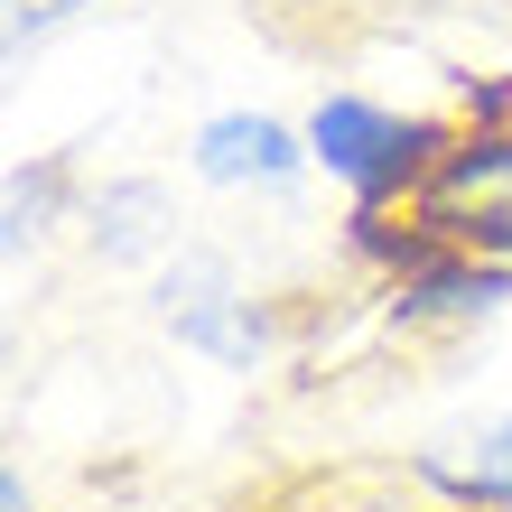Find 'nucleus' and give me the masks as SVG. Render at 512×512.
Returning <instances> with one entry per match:
<instances>
[{"label": "nucleus", "instance_id": "1a4fd4ad", "mask_svg": "<svg viewBox=\"0 0 512 512\" xmlns=\"http://www.w3.org/2000/svg\"><path fill=\"white\" fill-rule=\"evenodd\" d=\"M457 122L466 131H512V66L503 75H457Z\"/></svg>", "mask_w": 512, "mask_h": 512}, {"label": "nucleus", "instance_id": "0eeeda50", "mask_svg": "<svg viewBox=\"0 0 512 512\" xmlns=\"http://www.w3.org/2000/svg\"><path fill=\"white\" fill-rule=\"evenodd\" d=\"M429 485L447 494V503H466V512H512V410L503 419H475L466 438H447V447H429Z\"/></svg>", "mask_w": 512, "mask_h": 512}, {"label": "nucleus", "instance_id": "f257e3e1", "mask_svg": "<svg viewBox=\"0 0 512 512\" xmlns=\"http://www.w3.org/2000/svg\"><path fill=\"white\" fill-rule=\"evenodd\" d=\"M308 159L317 177H336L345 205H364V215H391V205L419 196V177L438 168V149L457 140V112H391L373 94H354V84H336V94L308 103Z\"/></svg>", "mask_w": 512, "mask_h": 512}, {"label": "nucleus", "instance_id": "7ed1b4c3", "mask_svg": "<svg viewBox=\"0 0 512 512\" xmlns=\"http://www.w3.org/2000/svg\"><path fill=\"white\" fill-rule=\"evenodd\" d=\"M159 326L187 354L233 364V373H252L261 354H270V326H261V308L243 298V280H233L224 252H177V261H159Z\"/></svg>", "mask_w": 512, "mask_h": 512}, {"label": "nucleus", "instance_id": "6e6552de", "mask_svg": "<svg viewBox=\"0 0 512 512\" xmlns=\"http://www.w3.org/2000/svg\"><path fill=\"white\" fill-rule=\"evenodd\" d=\"M56 187H66V168H47V159L10 177V252L47 233V215H56Z\"/></svg>", "mask_w": 512, "mask_h": 512}, {"label": "nucleus", "instance_id": "423d86ee", "mask_svg": "<svg viewBox=\"0 0 512 512\" xmlns=\"http://www.w3.org/2000/svg\"><path fill=\"white\" fill-rule=\"evenodd\" d=\"M177 224L187 215H177V196L159 187V177H112V187L84 205V233H94L103 261H177L187 252Z\"/></svg>", "mask_w": 512, "mask_h": 512}, {"label": "nucleus", "instance_id": "9d476101", "mask_svg": "<svg viewBox=\"0 0 512 512\" xmlns=\"http://www.w3.org/2000/svg\"><path fill=\"white\" fill-rule=\"evenodd\" d=\"M0 512H38V494H28L19 466H0Z\"/></svg>", "mask_w": 512, "mask_h": 512}, {"label": "nucleus", "instance_id": "39448f33", "mask_svg": "<svg viewBox=\"0 0 512 512\" xmlns=\"http://www.w3.org/2000/svg\"><path fill=\"white\" fill-rule=\"evenodd\" d=\"M187 168L205 187H224V196H289L298 177H317L308 131L270 122V112H215V122H196Z\"/></svg>", "mask_w": 512, "mask_h": 512}, {"label": "nucleus", "instance_id": "f03ea898", "mask_svg": "<svg viewBox=\"0 0 512 512\" xmlns=\"http://www.w3.org/2000/svg\"><path fill=\"white\" fill-rule=\"evenodd\" d=\"M410 224L438 252H475V261H512V131H466L438 149V168L419 177Z\"/></svg>", "mask_w": 512, "mask_h": 512}, {"label": "nucleus", "instance_id": "20e7f679", "mask_svg": "<svg viewBox=\"0 0 512 512\" xmlns=\"http://www.w3.org/2000/svg\"><path fill=\"white\" fill-rule=\"evenodd\" d=\"M503 308H512V261H475V252H438V243L382 289L391 336H475Z\"/></svg>", "mask_w": 512, "mask_h": 512}]
</instances>
